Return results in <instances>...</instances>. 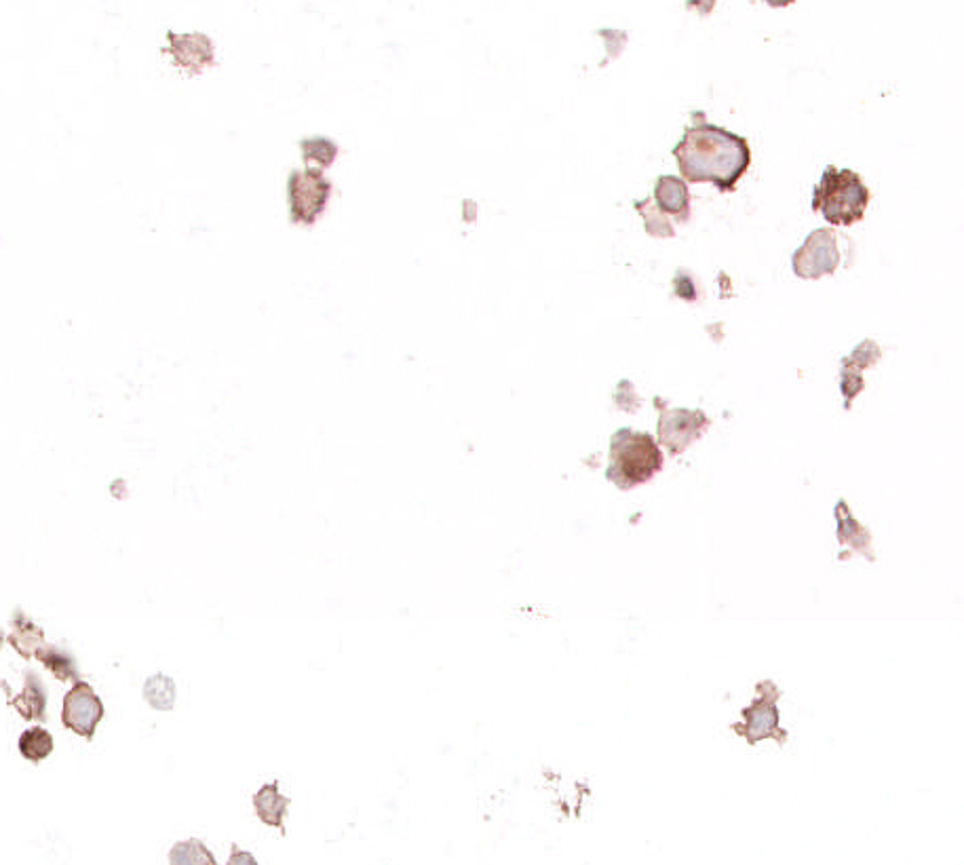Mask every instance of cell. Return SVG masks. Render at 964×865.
Returning a JSON list of instances; mask_svg holds the SVG:
<instances>
[{"label": "cell", "instance_id": "obj_1", "mask_svg": "<svg viewBox=\"0 0 964 865\" xmlns=\"http://www.w3.org/2000/svg\"><path fill=\"white\" fill-rule=\"evenodd\" d=\"M678 146L671 150L686 182H711L720 192H735L737 182L751 165V150L743 136L707 121L694 110Z\"/></svg>", "mask_w": 964, "mask_h": 865}, {"label": "cell", "instance_id": "obj_2", "mask_svg": "<svg viewBox=\"0 0 964 865\" xmlns=\"http://www.w3.org/2000/svg\"><path fill=\"white\" fill-rule=\"evenodd\" d=\"M872 192L853 169L827 165L821 182L813 190L811 207L832 226H853L865 218Z\"/></svg>", "mask_w": 964, "mask_h": 865}, {"label": "cell", "instance_id": "obj_3", "mask_svg": "<svg viewBox=\"0 0 964 865\" xmlns=\"http://www.w3.org/2000/svg\"><path fill=\"white\" fill-rule=\"evenodd\" d=\"M663 469V452L650 433L619 429L610 439L606 477L621 490H631Z\"/></svg>", "mask_w": 964, "mask_h": 865}, {"label": "cell", "instance_id": "obj_4", "mask_svg": "<svg viewBox=\"0 0 964 865\" xmlns=\"http://www.w3.org/2000/svg\"><path fill=\"white\" fill-rule=\"evenodd\" d=\"M760 697L754 701V705H749L743 709V722L732 724L735 733H739L743 739H747L749 745H756L762 739H775L779 743H785L787 733L779 728V711H777V699L781 697V690L773 682H762L758 684Z\"/></svg>", "mask_w": 964, "mask_h": 865}, {"label": "cell", "instance_id": "obj_5", "mask_svg": "<svg viewBox=\"0 0 964 865\" xmlns=\"http://www.w3.org/2000/svg\"><path fill=\"white\" fill-rule=\"evenodd\" d=\"M289 190V209H292V222L313 224L330 199L332 184L317 167L306 171H294L287 182Z\"/></svg>", "mask_w": 964, "mask_h": 865}, {"label": "cell", "instance_id": "obj_6", "mask_svg": "<svg viewBox=\"0 0 964 865\" xmlns=\"http://www.w3.org/2000/svg\"><path fill=\"white\" fill-rule=\"evenodd\" d=\"M654 406L661 410L659 414V441L667 446L671 456L682 454L692 441H697L711 425V420L701 410H686L676 408L669 410L663 399H654Z\"/></svg>", "mask_w": 964, "mask_h": 865}, {"label": "cell", "instance_id": "obj_7", "mask_svg": "<svg viewBox=\"0 0 964 865\" xmlns=\"http://www.w3.org/2000/svg\"><path fill=\"white\" fill-rule=\"evenodd\" d=\"M842 260L832 228H819L806 237L804 245L792 258V268L800 279H821L834 275Z\"/></svg>", "mask_w": 964, "mask_h": 865}, {"label": "cell", "instance_id": "obj_8", "mask_svg": "<svg viewBox=\"0 0 964 865\" xmlns=\"http://www.w3.org/2000/svg\"><path fill=\"white\" fill-rule=\"evenodd\" d=\"M102 718H104L102 699L95 695L93 688L87 682H76L64 697V711H62L64 726L70 728L72 733H76L79 737H85L87 741H91Z\"/></svg>", "mask_w": 964, "mask_h": 865}, {"label": "cell", "instance_id": "obj_9", "mask_svg": "<svg viewBox=\"0 0 964 865\" xmlns=\"http://www.w3.org/2000/svg\"><path fill=\"white\" fill-rule=\"evenodd\" d=\"M169 47L163 49L171 55L173 64L186 70L188 74H201L205 66L214 64V45L209 36L192 32V34H176L167 32Z\"/></svg>", "mask_w": 964, "mask_h": 865}, {"label": "cell", "instance_id": "obj_10", "mask_svg": "<svg viewBox=\"0 0 964 865\" xmlns=\"http://www.w3.org/2000/svg\"><path fill=\"white\" fill-rule=\"evenodd\" d=\"M654 201L665 216H673L676 222H688L690 218V192L684 180L676 176H661L654 182Z\"/></svg>", "mask_w": 964, "mask_h": 865}, {"label": "cell", "instance_id": "obj_11", "mask_svg": "<svg viewBox=\"0 0 964 865\" xmlns=\"http://www.w3.org/2000/svg\"><path fill=\"white\" fill-rule=\"evenodd\" d=\"M289 804H292V800H289L283 794H279V781L277 779L262 785L260 790L254 794V809H256L258 819L264 825H268V828L279 830L283 836H285L283 819L287 815Z\"/></svg>", "mask_w": 964, "mask_h": 865}, {"label": "cell", "instance_id": "obj_12", "mask_svg": "<svg viewBox=\"0 0 964 865\" xmlns=\"http://www.w3.org/2000/svg\"><path fill=\"white\" fill-rule=\"evenodd\" d=\"M24 720H45V707H47V690L43 680L38 678L34 671H26V688L22 695L15 701H11Z\"/></svg>", "mask_w": 964, "mask_h": 865}, {"label": "cell", "instance_id": "obj_13", "mask_svg": "<svg viewBox=\"0 0 964 865\" xmlns=\"http://www.w3.org/2000/svg\"><path fill=\"white\" fill-rule=\"evenodd\" d=\"M9 642L24 659H32L38 655V650L45 646V636L41 627L26 619L22 612H17L15 633L9 638Z\"/></svg>", "mask_w": 964, "mask_h": 865}, {"label": "cell", "instance_id": "obj_14", "mask_svg": "<svg viewBox=\"0 0 964 865\" xmlns=\"http://www.w3.org/2000/svg\"><path fill=\"white\" fill-rule=\"evenodd\" d=\"M51 752H53V737L43 726L28 728L24 730L22 737H19V754L32 764L43 762Z\"/></svg>", "mask_w": 964, "mask_h": 865}, {"label": "cell", "instance_id": "obj_15", "mask_svg": "<svg viewBox=\"0 0 964 865\" xmlns=\"http://www.w3.org/2000/svg\"><path fill=\"white\" fill-rule=\"evenodd\" d=\"M169 865H218V861L216 855L205 847V842L190 838L173 844L169 851Z\"/></svg>", "mask_w": 964, "mask_h": 865}, {"label": "cell", "instance_id": "obj_16", "mask_svg": "<svg viewBox=\"0 0 964 865\" xmlns=\"http://www.w3.org/2000/svg\"><path fill=\"white\" fill-rule=\"evenodd\" d=\"M36 659H41L45 663V667L51 671V674L57 680H64V682L72 680L74 684L81 682L79 669H76V661L62 648H53V646L45 644L41 650H38Z\"/></svg>", "mask_w": 964, "mask_h": 865}, {"label": "cell", "instance_id": "obj_17", "mask_svg": "<svg viewBox=\"0 0 964 865\" xmlns=\"http://www.w3.org/2000/svg\"><path fill=\"white\" fill-rule=\"evenodd\" d=\"M144 699L157 711L173 709V705H176V682L163 674L148 678L144 684Z\"/></svg>", "mask_w": 964, "mask_h": 865}, {"label": "cell", "instance_id": "obj_18", "mask_svg": "<svg viewBox=\"0 0 964 865\" xmlns=\"http://www.w3.org/2000/svg\"><path fill=\"white\" fill-rule=\"evenodd\" d=\"M633 207L638 209V214L644 218V224H646V233L650 237H657V239H669L676 235V230H673L671 222L667 220V216L663 214V211H659L657 207H652V199H644V201H635Z\"/></svg>", "mask_w": 964, "mask_h": 865}, {"label": "cell", "instance_id": "obj_19", "mask_svg": "<svg viewBox=\"0 0 964 865\" xmlns=\"http://www.w3.org/2000/svg\"><path fill=\"white\" fill-rule=\"evenodd\" d=\"M840 509L844 511V519L846 522H842L840 519V530H838V536H840V543L842 545H853L855 551H863L870 560H874L872 557V551L867 549L870 547V534H867L861 524H857L855 519L851 517V513H848L846 509V503H840Z\"/></svg>", "mask_w": 964, "mask_h": 865}, {"label": "cell", "instance_id": "obj_20", "mask_svg": "<svg viewBox=\"0 0 964 865\" xmlns=\"http://www.w3.org/2000/svg\"><path fill=\"white\" fill-rule=\"evenodd\" d=\"M302 157L308 165H319V167H325V165H330L334 163L336 159V144L332 140H325V138H315V140H302Z\"/></svg>", "mask_w": 964, "mask_h": 865}, {"label": "cell", "instance_id": "obj_21", "mask_svg": "<svg viewBox=\"0 0 964 865\" xmlns=\"http://www.w3.org/2000/svg\"><path fill=\"white\" fill-rule=\"evenodd\" d=\"M880 355H882L880 346L874 340H865L857 346V349L851 355L842 359V368L861 372L863 368H872V365H876Z\"/></svg>", "mask_w": 964, "mask_h": 865}, {"label": "cell", "instance_id": "obj_22", "mask_svg": "<svg viewBox=\"0 0 964 865\" xmlns=\"http://www.w3.org/2000/svg\"><path fill=\"white\" fill-rule=\"evenodd\" d=\"M842 393L846 395V403H844V408L848 410L851 408V401L863 391L865 387V382L861 378V372H855V370H846L842 368Z\"/></svg>", "mask_w": 964, "mask_h": 865}, {"label": "cell", "instance_id": "obj_23", "mask_svg": "<svg viewBox=\"0 0 964 865\" xmlns=\"http://www.w3.org/2000/svg\"><path fill=\"white\" fill-rule=\"evenodd\" d=\"M226 865H260V863L252 853L239 849V844H233V847H230V857Z\"/></svg>", "mask_w": 964, "mask_h": 865}]
</instances>
